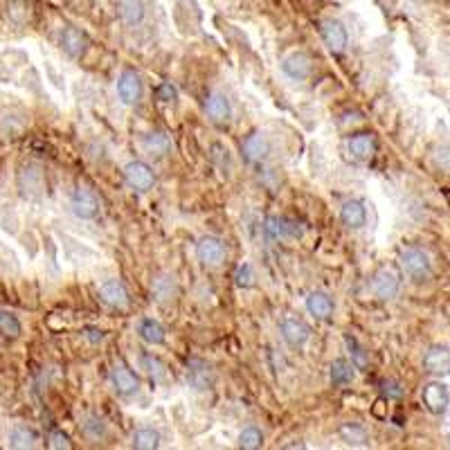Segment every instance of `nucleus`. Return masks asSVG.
Masks as SVG:
<instances>
[{
    "instance_id": "nucleus-40",
    "label": "nucleus",
    "mask_w": 450,
    "mask_h": 450,
    "mask_svg": "<svg viewBox=\"0 0 450 450\" xmlns=\"http://www.w3.org/2000/svg\"><path fill=\"white\" fill-rule=\"evenodd\" d=\"M434 160L441 169L450 171V144H441V147L434 149Z\"/></svg>"
},
{
    "instance_id": "nucleus-29",
    "label": "nucleus",
    "mask_w": 450,
    "mask_h": 450,
    "mask_svg": "<svg viewBox=\"0 0 450 450\" xmlns=\"http://www.w3.org/2000/svg\"><path fill=\"white\" fill-rule=\"evenodd\" d=\"M131 446L138 450H155V448H160V434H158L153 428H140L133 432Z\"/></svg>"
},
{
    "instance_id": "nucleus-26",
    "label": "nucleus",
    "mask_w": 450,
    "mask_h": 450,
    "mask_svg": "<svg viewBox=\"0 0 450 450\" xmlns=\"http://www.w3.org/2000/svg\"><path fill=\"white\" fill-rule=\"evenodd\" d=\"M331 383H334L336 388H342V385H349V383L353 380V365L345 358H338L331 363Z\"/></svg>"
},
{
    "instance_id": "nucleus-30",
    "label": "nucleus",
    "mask_w": 450,
    "mask_h": 450,
    "mask_svg": "<svg viewBox=\"0 0 450 450\" xmlns=\"http://www.w3.org/2000/svg\"><path fill=\"white\" fill-rule=\"evenodd\" d=\"M340 437H342V441L349 444V446H363L367 441L365 428L361 426V423H351V421L340 428Z\"/></svg>"
},
{
    "instance_id": "nucleus-25",
    "label": "nucleus",
    "mask_w": 450,
    "mask_h": 450,
    "mask_svg": "<svg viewBox=\"0 0 450 450\" xmlns=\"http://www.w3.org/2000/svg\"><path fill=\"white\" fill-rule=\"evenodd\" d=\"M142 149L149 155L165 158L171 151V142L165 133H160V131H153V133H147L142 138Z\"/></svg>"
},
{
    "instance_id": "nucleus-39",
    "label": "nucleus",
    "mask_w": 450,
    "mask_h": 450,
    "mask_svg": "<svg viewBox=\"0 0 450 450\" xmlns=\"http://www.w3.org/2000/svg\"><path fill=\"white\" fill-rule=\"evenodd\" d=\"M176 97H178V90H176L174 86H171L169 82H165V84L158 86V99H160V101L171 104V101H176Z\"/></svg>"
},
{
    "instance_id": "nucleus-23",
    "label": "nucleus",
    "mask_w": 450,
    "mask_h": 450,
    "mask_svg": "<svg viewBox=\"0 0 450 450\" xmlns=\"http://www.w3.org/2000/svg\"><path fill=\"white\" fill-rule=\"evenodd\" d=\"M138 334L151 347H160V345H165V340H167L165 326L158 320H153V317H142V320L138 322Z\"/></svg>"
},
{
    "instance_id": "nucleus-34",
    "label": "nucleus",
    "mask_w": 450,
    "mask_h": 450,
    "mask_svg": "<svg viewBox=\"0 0 450 450\" xmlns=\"http://www.w3.org/2000/svg\"><path fill=\"white\" fill-rule=\"evenodd\" d=\"M5 9H7V18L11 21V23H25L28 21V0H7V5H5Z\"/></svg>"
},
{
    "instance_id": "nucleus-11",
    "label": "nucleus",
    "mask_w": 450,
    "mask_h": 450,
    "mask_svg": "<svg viewBox=\"0 0 450 450\" xmlns=\"http://www.w3.org/2000/svg\"><path fill=\"white\" fill-rule=\"evenodd\" d=\"M99 300L104 304H109L111 309H128L131 297H128V290L122 282L117 280H106L104 284H99Z\"/></svg>"
},
{
    "instance_id": "nucleus-18",
    "label": "nucleus",
    "mask_w": 450,
    "mask_h": 450,
    "mask_svg": "<svg viewBox=\"0 0 450 450\" xmlns=\"http://www.w3.org/2000/svg\"><path fill=\"white\" fill-rule=\"evenodd\" d=\"M205 113L212 122L223 124L228 122L232 117V104L228 99V95H223V92H212L205 99Z\"/></svg>"
},
{
    "instance_id": "nucleus-17",
    "label": "nucleus",
    "mask_w": 450,
    "mask_h": 450,
    "mask_svg": "<svg viewBox=\"0 0 450 450\" xmlns=\"http://www.w3.org/2000/svg\"><path fill=\"white\" fill-rule=\"evenodd\" d=\"M111 383H113V390L120 396H131V394H136L140 390L138 376L131 372L126 365H115L111 369Z\"/></svg>"
},
{
    "instance_id": "nucleus-32",
    "label": "nucleus",
    "mask_w": 450,
    "mask_h": 450,
    "mask_svg": "<svg viewBox=\"0 0 450 450\" xmlns=\"http://www.w3.org/2000/svg\"><path fill=\"white\" fill-rule=\"evenodd\" d=\"M21 331H23V326H21L18 317L14 313L0 311V334H3L5 338H18Z\"/></svg>"
},
{
    "instance_id": "nucleus-5",
    "label": "nucleus",
    "mask_w": 450,
    "mask_h": 450,
    "mask_svg": "<svg viewBox=\"0 0 450 450\" xmlns=\"http://www.w3.org/2000/svg\"><path fill=\"white\" fill-rule=\"evenodd\" d=\"M401 288V275L396 273L392 266H383L374 273L372 277V290L378 300H392L396 297Z\"/></svg>"
},
{
    "instance_id": "nucleus-20",
    "label": "nucleus",
    "mask_w": 450,
    "mask_h": 450,
    "mask_svg": "<svg viewBox=\"0 0 450 450\" xmlns=\"http://www.w3.org/2000/svg\"><path fill=\"white\" fill-rule=\"evenodd\" d=\"M241 151H243V158L248 163H261L266 160L268 153H270V144H268V138L263 133H250L243 144H241Z\"/></svg>"
},
{
    "instance_id": "nucleus-12",
    "label": "nucleus",
    "mask_w": 450,
    "mask_h": 450,
    "mask_svg": "<svg viewBox=\"0 0 450 450\" xmlns=\"http://www.w3.org/2000/svg\"><path fill=\"white\" fill-rule=\"evenodd\" d=\"M423 367H426V372L432 376H450V347L444 345H437L430 347L428 353L423 356Z\"/></svg>"
},
{
    "instance_id": "nucleus-24",
    "label": "nucleus",
    "mask_w": 450,
    "mask_h": 450,
    "mask_svg": "<svg viewBox=\"0 0 450 450\" xmlns=\"http://www.w3.org/2000/svg\"><path fill=\"white\" fill-rule=\"evenodd\" d=\"M178 293V284H176V277L169 275V273H160L155 275L151 280V295L158 300V302H169L174 300Z\"/></svg>"
},
{
    "instance_id": "nucleus-42",
    "label": "nucleus",
    "mask_w": 450,
    "mask_h": 450,
    "mask_svg": "<svg viewBox=\"0 0 450 450\" xmlns=\"http://www.w3.org/2000/svg\"><path fill=\"white\" fill-rule=\"evenodd\" d=\"M84 338H88L90 342H101L104 340V331H99V329H86Z\"/></svg>"
},
{
    "instance_id": "nucleus-2",
    "label": "nucleus",
    "mask_w": 450,
    "mask_h": 450,
    "mask_svg": "<svg viewBox=\"0 0 450 450\" xmlns=\"http://www.w3.org/2000/svg\"><path fill=\"white\" fill-rule=\"evenodd\" d=\"M70 209H72V214L77 219L90 221V219H95L99 214V198L95 196V192H92V190L84 187V185H79V187L70 196Z\"/></svg>"
},
{
    "instance_id": "nucleus-35",
    "label": "nucleus",
    "mask_w": 450,
    "mask_h": 450,
    "mask_svg": "<svg viewBox=\"0 0 450 450\" xmlns=\"http://www.w3.org/2000/svg\"><path fill=\"white\" fill-rule=\"evenodd\" d=\"M82 430H84V434L88 437L90 441H99V439H104V434H106V423L99 417H88L84 421Z\"/></svg>"
},
{
    "instance_id": "nucleus-15",
    "label": "nucleus",
    "mask_w": 450,
    "mask_h": 450,
    "mask_svg": "<svg viewBox=\"0 0 450 450\" xmlns=\"http://www.w3.org/2000/svg\"><path fill=\"white\" fill-rule=\"evenodd\" d=\"M340 221L349 230H361L367 223V207L358 198H349V201L342 203L340 207Z\"/></svg>"
},
{
    "instance_id": "nucleus-38",
    "label": "nucleus",
    "mask_w": 450,
    "mask_h": 450,
    "mask_svg": "<svg viewBox=\"0 0 450 450\" xmlns=\"http://www.w3.org/2000/svg\"><path fill=\"white\" fill-rule=\"evenodd\" d=\"M48 446L50 448H55V450H70L72 448V444H70V439L68 437H65L61 430H52L50 434H48Z\"/></svg>"
},
{
    "instance_id": "nucleus-31",
    "label": "nucleus",
    "mask_w": 450,
    "mask_h": 450,
    "mask_svg": "<svg viewBox=\"0 0 450 450\" xmlns=\"http://www.w3.org/2000/svg\"><path fill=\"white\" fill-rule=\"evenodd\" d=\"M261 446H263V434H261L259 428L248 426V428H243L239 432V448H243V450H257Z\"/></svg>"
},
{
    "instance_id": "nucleus-1",
    "label": "nucleus",
    "mask_w": 450,
    "mask_h": 450,
    "mask_svg": "<svg viewBox=\"0 0 450 450\" xmlns=\"http://www.w3.org/2000/svg\"><path fill=\"white\" fill-rule=\"evenodd\" d=\"M401 268H403V273L410 277V280L423 282V280H428V277H430L432 263H430V257L423 253L421 248L410 246L401 253Z\"/></svg>"
},
{
    "instance_id": "nucleus-33",
    "label": "nucleus",
    "mask_w": 450,
    "mask_h": 450,
    "mask_svg": "<svg viewBox=\"0 0 450 450\" xmlns=\"http://www.w3.org/2000/svg\"><path fill=\"white\" fill-rule=\"evenodd\" d=\"M345 345H347V351L351 356V365L358 367V369H365L369 358H367V351L358 345V340L351 338V336H345Z\"/></svg>"
},
{
    "instance_id": "nucleus-27",
    "label": "nucleus",
    "mask_w": 450,
    "mask_h": 450,
    "mask_svg": "<svg viewBox=\"0 0 450 450\" xmlns=\"http://www.w3.org/2000/svg\"><path fill=\"white\" fill-rule=\"evenodd\" d=\"M38 434L28 426H14L9 430V446L11 448H34Z\"/></svg>"
},
{
    "instance_id": "nucleus-28",
    "label": "nucleus",
    "mask_w": 450,
    "mask_h": 450,
    "mask_svg": "<svg viewBox=\"0 0 450 450\" xmlns=\"http://www.w3.org/2000/svg\"><path fill=\"white\" fill-rule=\"evenodd\" d=\"M268 232H270L273 236H277V239H280V236H288V239H295V236L302 234V230L297 228L295 221L277 219V216L268 219Z\"/></svg>"
},
{
    "instance_id": "nucleus-37",
    "label": "nucleus",
    "mask_w": 450,
    "mask_h": 450,
    "mask_svg": "<svg viewBox=\"0 0 450 450\" xmlns=\"http://www.w3.org/2000/svg\"><path fill=\"white\" fill-rule=\"evenodd\" d=\"M234 282H236V286L239 288H250L255 284V270H253V266H250V263H241L239 268H236V273H234Z\"/></svg>"
},
{
    "instance_id": "nucleus-4",
    "label": "nucleus",
    "mask_w": 450,
    "mask_h": 450,
    "mask_svg": "<svg viewBox=\"0 0 450 450\" xmlns=\"http://www.w3.org/2000/svg\"><path fill=\"white\" fill-rule=\"evenodd\" d=\"M185 378H187V385L194 392H207L212 385H214V369H212V365L203 358H192L187 363Z\"/></svg>"
},
{
    "instance_id": "nucleus-8",
    "label": "nucleus",
    "mask_w": 450,
    "mask_h": 450,
    "mask_svg": "<svg viewBox=\"0 0 450 450\" xmlns=\"http://www.w3.org/2000/svg\"><path fill=\"white\" fill-rule=\"evenodd\" d=\"M124 180L128 182L131 190H136V192H149L153 185H155V174H153V169L147 163L133 160V163H128L124 167Z\"/></svg>"
},
{
    "instance_id": "nucleus-16",
    "label": "nucleus",
    "mask_w": 450,
    "mask_h": 450,
    "mask_svg": "<svg viewBox=\"0 0 450 450\" xmlns=\"http://www.w3.org/2000/svg\"><path fill=\"white\" fill-rule=\"evenodd\" d=\"M59 43H61V50L70 59H79V57H84V52L88 50V36L77 28H63Z\"/></svg>"
},
{
    "instance_id": "nucleus-36",
    "label": "nucleus",
    "mask_w": 450,
    "mask_h": 450,
    "mask_svg": "<svg viewBox=\"0 0 450 450\" xmlns=\"http://www.w3.org/2000/svg\"><path fill=\"white\" fill-rule=\"evenodd\" d=\"M142 365L147 367V372L151 374L153 380H163L167 376V367L158 356H142Z\"/></svg>"
},
{
    "instance_id": "nucleus-3",
    "label": "nucleus",
    "mask_w": 450,
    "mask_h": 450,
    "mask_svg": "<svg viewBox=\"0 0 450 450\" xmlns=\"http://www.w3.org/2000/svg\"><path fill=\"white\" fill-rule=\"evenodd\" d=\"M320 36H322V43L326 45V50L334 52V55L345 52L347 45H349L347 28L336 18H326V21L320 23Z\"/></svg>"
},
{
    "instance_id": "nucleus-6",
    "label": "nucleus",
    "mask_w": 450,
    "mask_h": 450,
    "mask_svg": "<svg viewBox=\"0 0 450 450\" xmlns=\"http://www.w3.org/2000/svg\"><path fill=\"white\" fill-rule=\"evenodd\" d=\"M117 97L124 106H136L142 99V79L136 70H122L117 77Z\"/></svg>"
},
{
    "instance_id": "nucleus-13",
    "label": "nucleus",
    "mask_w": 450,
    "mask_h": 450,
    "mask_svg": "<svg viewBox=\"0 0 450 450\" xmlns=\"http://www.w3.org/2000/svg\"><path fill=\"white\" fill-rule=\"evenodd\" d=\"M280 331H282V338L286 340V345L290 347H304L311 338V329L302 320H297V317H284Z\"/></svg>"
},
{
    "instance_id": "nucleus-9",
    "label": "nucleus",
    "mask_w": 450,
    "mask_h": 450,
    "mask_svg": "<svg viewBox=\"0 0 450 450\" xmlns=\"http://www.w3.org/2000/svg\"><path fill=\"white\" fill-rule=\"evenodd\" d=\"M421 399H423V405L428 407V412L444 415L448 410V405H450L448 385H444L441 380H432V383H428V385H423Z\"/></svg>"
},
{
    "instance_id": "nucleus-14",
    "label": "nucleus",
    "mask_w": 450,
    "mask_h": 450,
    "mask_svg": "<svg viewBox=\"0 0 450 450\" xmlns=\"http://www.w3.org/2000/svg\"><path fill=\"white\" fill-rule=\"evenodd\" d=\"M347 151L356 163H369L376 153V140L372 133H356L347 140Z\"/></svg>"
},
{
    "instance_id": "nucleus-21",
    "label": "nucleus",
    "mask_w": 450,
    "mask_h": 450,
    "mask_svg": "<svg viewBox=\"0 0 450 450\" xmlns=\"http://www.w3.org/2000/svg\"><path fill=\"white\" fill-rule=\"evenodd\" d=\"M117 14L128 28H138L147 18V7L144 0H117Z\"/></svg>"
},
{
    "instance_id": "nucleus-22",
    "label": "nucleus",
    "mask_w": 450,
    "mask_h": 450,
    "mask_svg": "<svg viewBox=\"0 0 450 450\" xmlns=\"http://www.w3.org/2000/svg\"><path fill=\"white\" fill-rule=\"evenodd\" d=\"M18 187H21V194L23 196H38L43 192V174L41 169L34 167V165H28L21 169L18 174Z\"/></svg>"
},
{
    "instance_id": "nucleus-10",
    "label": "nucleus",
    "mask_w": 450,
    "mask_h": 450,
    "mask_svg": "<svg viewBox=\"0 0 450 450\" xmlns=\"http://www.w3.org/2000/svg\"><path fill=\"white\" fill-rule=\"evenodd\" d=\"M282 72L288 79H293V82H304V79H309L313 72V61L309 55H304V52H290L282 61Z\"/></svg>"
},
{
    "instance_id": "nucleus-7",
    "label": "nucleus",
    "mask_w": 450,
    "mask_h": 450,
    "mask_svg": "<svg viewBox=\"0 0 450 450\" xmlns=\"http://www.w3.org/2000/svg\"><path fill=\"white\" fill-rule=\"evenodd\" d=\"M196 257L203 266H221L225 261V243L219 236L205 234L196 243Z\"/></svg>"
},
{
    "instance_id": "nucleus-41",
    "label": "nucleus",
    "mask_w": 450,
    "mask_h": 450,
    "mask_svg": "<svg viewBox=\"0 0 450 450\" xmlns=\"http://www.w3.org/2000/svg\"><path fill=\"white\" fill-rule=\"evenodd\" d=\"M383 394H385V399H401L403 388L399 385V383L388 380V383H383Z\"/></svg>"
},
{
    "instance_id": "nucleus-19",
    "label": "nucleus",
    "mask_w": 450,
    "mask_h": 450,
    "mask_svg": "<svg viewBox=\"0 0 450 450\" xmlns=\"http://www.w3.org/2000/svg\"><path fill=\"white\" fill-rule=\"evenodd\" d=\"M304 307H307V311L313 317H317V320H329L336 311L334 300H331V295L322 293V290H313V293H309L307 300H304Z\"/></svg>"
}]
</instances>
